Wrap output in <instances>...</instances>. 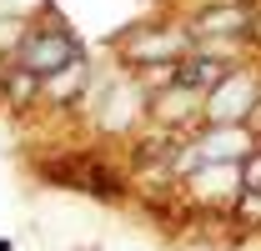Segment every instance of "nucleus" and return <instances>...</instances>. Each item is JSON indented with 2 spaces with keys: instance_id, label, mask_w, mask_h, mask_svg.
Masks as SVG:
<instances>
[{
  "instance_id": "f257e3e1",
  "label": "nucleus",
  "mask_w": 261,
  "mask_h": 251,
  "mask_svg": "<svg viewBox=\"0 0 261 251\" xmlns=\"http://www.w3.org/2000/svg\"><path fill=\"white\" fill-rule=\"evenodd\" d=\"M86 51H81V40L65 31V26H35V31H25V40L15 45V65L20 70H31V76H56V70H65L70 61H81Z\"/></svg>"
},
{
  "instance_id": "f03ea898",
  "label": "nucleus",
  "mask_w": 261,
  "mask_h": 251,
  "mask_svg": "<svg viewBox=\"0 0 261 251\" xmlns=\"http://www.w3.org/2000/svg\"><path fill=\"white\" fill-rule=\"evenodd\" d=\"M251 111H261V76L241 70V65L231 70L221 86H211L206 101H201V116L211 126H246Z\"/></svg>"
},
{
  "instance_id": "7ed1b4c3",
  "label": "nucleus",
  "mask_w": 261,
  "mask_h": 251,
  "mask_svg": "<svg viewBox=\"0 0 261 251\" xmlns=\"http://www.w3.org/2000/svg\"><path fill=\"white\" fill-rule=\"evenodd\" d=\"M186 51H191V35L176 31V26H141V31H130L121 40V56L130 65H141V70H151V65H181Z\"/></svg>"
},
{
  "instance_id": "20e7f679",
  "label": "nucleus",
  "mask_w": 261,
  "mask_h": 251,
  "mask_svg": "<svg viewBox=\"0 0 261 251\" xmlns=\"http://www.w3.org/2000/svg\"><path fill=\"white\" fill-rule=\"evenodd\" d=\"M231 70H236V61H231L226 51H186V56H181V65H176V81L206 95L211 86H221Z\"/></svg>"
},
{
  "instance_id": "39448f33",
  "label": "nucleus",
  "mask_w": 261,
  "mask_h": 251,
  "mask_svg": "<svg viewBox=\"0 0 261 251\" xmlns=\"http://www.w3.org/2000/svg\"><path fill=\"white\" fill-rule=\"evenodd\" d=\"M251 26H256V15L246 5H216L191 26V35H246Z\"/></svg>"
},
{
  "instance_id": "423d86ee",
  "label": "nucleus",
  "mask_w": 261,
  "mask_h": 251,
  "mask_svg": "<svg viewBox=\"0 0 261 251\" xmlns=\"http://www.w3.org/2000/svg\"><path fill=\"white\" fill-rule=\"evenodd\" d=\"M81 81H86V56H81V61H70L65 70H56V76H45V81H40V91H45V101H70Z\"/></svg>"
},
{
  "instance_id": "0eeeda50",
  "label": "nucleus",
  "mask_w": 261,
  "mask_h": 251,
  "mask_svg": "<svg viewBox=\"0 0 261 251\" xmlns=\"http://www.w3.org/2000/svg\"><path fill=\"white\" fill-rule=\"evenodd\" d=\"M81 251H96V246H81Z\"/></svg>"
}]
</instances>
